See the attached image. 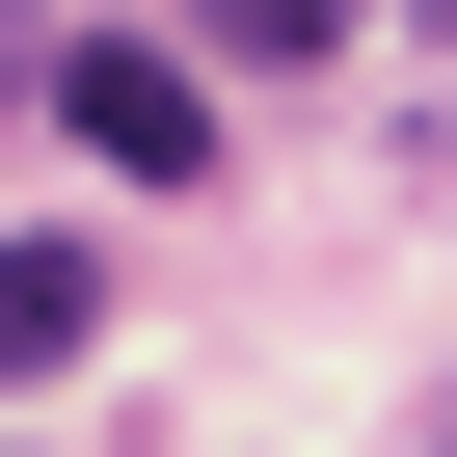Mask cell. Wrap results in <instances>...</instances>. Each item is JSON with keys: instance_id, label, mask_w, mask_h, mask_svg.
Listing matches in <instances>:
<instances>
[{"instance_id": "6da1fadb", "label": "cell", "mask_w": 457, "mask_h": 457, "mask_svg": "<svg viewBox=\"0 0 457 457\" xmlns=\"http://www.w3.org/2000/svg\"><path fill=\"white\" fill-rule=\"evenodd\" d=\"M54 135H81L108 188H188V162H215V81H188L162 28H81V54H54Z\"/></svg>"}, {"instance_id": "7a4b0ae2", "label": "cell", "mask_w": 457, "mask_h": 457, "mask_svg": "<svg viewBox=\"0 0 457 457\" xmlns=\"http://www.w3.org/2000/svg\"><path fill=\"white\" fill-rule=\"evenodd\" d=\"M54 350H108V270L81 243H0V377H54Z\"/></svg>"}, {"instance_id": "3957f363", "label": "cell", "mask_w": 457, "mask_h": 457, "mask_svg": "<svg viewBox=\"0 0 457 457\" xmlns=\"http://www.w3.org/2000/svg\"><path fill=\"white\" fill-rule=\"evenodd\" d=\"M188 28H215V54H323L350 0H188Z\"/></svg>"}, {"instance_id": "277c9868", "label": "cell", "mask_w": 457, "mask_h": 457, "mask_svg": "<svg viewBox=\"0 0 457 457\" xmlns=\"http://www.w3.org/2000/svg\"><path fill=\"white\" fill-rule=\"evenodd\" d=\"M0 81H28V28H0Z\"/></svg>"}]
</instances>
